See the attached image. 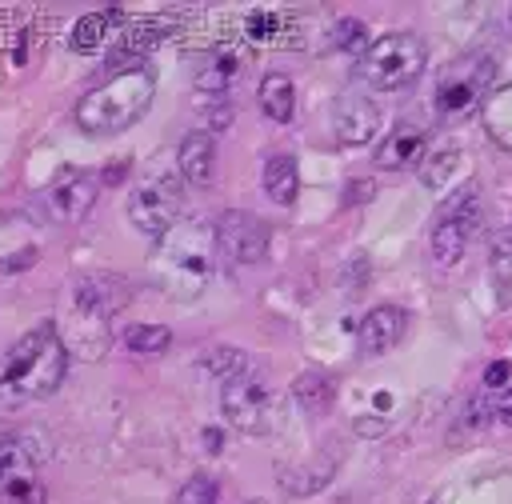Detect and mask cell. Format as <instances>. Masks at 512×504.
I'll use <instances>...</instances> for the list:
<instances>
[{
    "instance_id": "obj_1",
    "label": "cell",
    "mask_w": 512,
    "mask_h": 504,
    "mask_svg": "<svg viewBox=\"0 0 512 504\" xmlns=\"http://www.w3.org/2000/svg\"><path fill=\"white\" fill-rule=\"evenodd\" d=\"M212 268H216V232L204 220L172 224L152 252V276L176 300H196L212 280Z\"/></svg>"
},
{
    "instance_id": "obj_30",
    "label": "cell",
    "mask_w": 512,
    "mask_h": 504,
    "mask_svg": "<svg viewBox=\"0 0 512 504\" xmlns=\"http://www.w3.org/2000/svg\"><path fill=\"white\" fill-rule=\"evenodd\" d=\"M504 380H508V364H504V360H496V364L484 372V384H488V388H496V384H504Z\"/></svg>"
},
{
    "instance_id": "obj_26",
    "label": "cell",
    "mask_w": 512,
    "mask_h": 504,
    "mask_svg": "<svg viewBox=\"0 0 512 504\" xmlns=\"http://www.w3.org/2000/svg\"><path fill=\"white\" fill-rule=\"evenodd\" d=\"M332 44H336L340 52H364V48H368V32H364L360 20H336Z\"/></svg>"
},
{
    "instance_id": "obj_5",
    "label": "cell",
    "mask_w": 512,
    "mask_h": 504,
    "mask_svg": "<svg viewBox=\"0 0 512 504\" xmlns=\"http://www.w3.org/2000/svg\"><path fill=\"white\" fill-rule=\"evenodd\" d=\"M496 76V60L488 52H468L452 60L436 80V112L444 120H464L484 104V92Z\"/></svg>"
},
{
    "instance_id": "obj_28",
    "label": "cell",
    "mask_w": 512,
    "mask_h": 504,
    "mask_svg": "<svg viewBox=\"0 0 512 504\" xmlns=\"http://www.w3.org/2000/svg\"><path fill=\"white\" fill-rule=\"evenodd\" d=\"M484 404H488V420H500V424L512 428V388H500V392L484 396Z\"/></svg>"
},
{
    "instance_id": "obj_23",
    "label": "cell",
    "mask_w": 512,
    "mask_h": 504,
    "mask_svg": "<svg viewBox=\"0 0 512 504\" xmlns=\"http://www.w3.org/2000/svg\"><path fill=\"white\" fill-rule=\"evenodd\" d=\"M332 396H336V384H332V376H324V372H308V376L296 380V400H300V408H308L312 416H316V412H328V408H332Z\"/></svg>"
},
{
    "instance_id": "obj_6",
    "label": "cell",
    "mask_w": 512,
    "mask_h": 504,
    "mask_svg": "<svg viewBox=\"0 0 512 504\" xmlns=\"http://www.w3.org/2000/svg\"><path fill=\"white\" fill-rule=\"evenodd\" d=\"M180 208H184V180L164 168L140 176L128 196V220L148 236H164L180 220Z\"/></svg>"
},
{
    "instance_id": "obj_17",
    "label": "cell",
    "mask_w": 512,
    "mask_h": 504,
    "mask_svg": "<svg viewBox=\"0 0 512 504\" xmlns=\"http://www.w3.org/2000/svg\"><path fill=\"white\" fill-rule=\"evenodd\" d=\"M240 32L248 44H260V48H292L296 20L288 12H248L240 20Z\"/></svg>"
},
{
    "instance_id": "obj_29",
    "label": "cell",
    "mask_w": 512,
    "mask_h": 504,
    "mask_svg": "<svg viewBox=\"0 0 512 504\" xmlns=\"http://www.w3.org/2000/svg\"><path fill=\"white\" fill-rule=\"evenodd\" d=\"M204 124H208V128H204L208 136H212V132H220V128H228V124H232V108H228L224 100L208 104V108H204Z\"/></svg>"
},
{
    "instance_id": "obj_4",
    "label": "cell",
    "mask_w": 512,
    "mask_h": 504,
    "mask_svg": "<svg viewBox=\"0 0 512 504\" xmlns=\"http://www.w3.org/2000/svg\"><path fill=\"white\" fill-rule=\"evenodd\" d=\"M428 64V48L420 36L412 32H388L380 40H372L364 52H360V80L372 88V92H400L408 84L420 80Z\"/></svg>"
},
{
    "instance_id": "obj_25",
    "label": "cell",
    "mask_w": 512,
    "mask_h": 504,
    "mask_svg": "<svg viewBox=\"0 0 512 504\" xmlns=\"http://www.w3.org/2000/svg\"><path fill=\"white\" fill-rule=\"evenodd\" d=\"M456 164H460V152H456V148L448 144V148H440V152H432V156H428V160L420 164V180H424L428 188H444Z\"/></svg>"
},
{
    "instance_id": "obj_14",
    "label": "cell",
    "mask_w": 512,
    "mask_h": 504,
    "mask_svg": "<svg viewBox=\"0 0 512 504\" xmlns=\"http://www.w3.org/2000/svg\"><path fill=\"white\" fill-rule=\"evenodd\" d=\"M212 172H216V140L200 128V132H188L176 148V176L184 184H212Z\"/></svg>"
},
{
    "instance_id": "obj_10",
    "label": "cell",
    "mask_w": 512,
    "mask_h": 504,
    "mask_svg": "<svg viewBox=\"0 0 512 504\" xmlns=\"http://www.w3.org/2000/svg\"><path fill=\"white\" fill-rule=\"evenodd\" d=\"M216 252L232 264H260L268 256V224L252 212H224L216 220Z\"/></svg>"
},
{
    "instance_id": "obj_27",
    "label": "cell",
    "mask_w": 512,
    "mask_h": 504,
    "mask_svg": "<svg viewBox=\"0 0 512 504\" xmlns=\"http://www.w3.org/2000/svg\"><path fill=\"white\" fill-rule=\"evenodd\" d=\"M176 504H220L216 480H208V476H192V480L176 492Z\"/></svg>"
},
{
    "instance_id": "obj_31",
    "label": "cell",
    "mask_w": 512,
    "mask_h": 504,
    "mask_svg": "<svg viewBox=\"0 0 512 504\" xmlns=\"http://www.w3.org/2000/svg\"><path fill=\"white\" fill-rule=\"evenodd\" d=\"M508 24H512V8H508Z\"/></svg>"
},
{
    "instance_id": "obj_12",
    "label": "cell",
    "mask_w": 512,
    "mask_h": 504,
    "mask_svg": "<svg viewBox=\"0 0 512 504\" xmlns=\"http://www.w3.org/2000/svg\"><path fill=\"white\" fill-rule=\"evenodd\" d=\"M376 128H380V108L372 104V96H364V92L336 96V104H332V132H336L340 144H348V148L368 144L376 136Z\"/></svg>"
},
{
    "instance_id": "obj_18",
    "label": "cell",
    "mask_w": 512,
    "mask_h": 504,
    "mask_svg": "<svg viewBox=\"0 0 512 504\" xmlns=\"http://www.w3.org/2000/svg\"><path fill=\"white\" fill-rule=\"evenodd\" d=\"M424 140H428V136H424L420 124H396V128L380 140V148H376V164H380V168H408V164L420 160Z\"/></svg>"
},
{
    "instance_id": "obj_9",
    "label": "cell",
    "mask_w": 512,
    "mask_h": 504,
    "mask_svg": "<svg viewBox=\"0 0 512 504\" xmlns=\"http://www.w3.org/2000/svg\"><path fill=\"white\" fill-rule=\"evenodd\" d=\"M40 464H44V448L32 436H20V432L0 436V488L12 500H24V504L44 500V488L36 480Z\"/></svg>"
},
{
    "instance_id": "obj_21",
    "label": "cell",
    "mask_w": 512,
    "mask_h": 504,
    "mask_svg": "<svg viewBox=\"0 0 512 504\" xmlns=\"http://www.w3.org/2000/svg\"><path fill=\"white\" fill-rule=\"evenodd\" d=\"M264 192L276 204H292L296 200V192H300V168H296L292 156H284V152L268 156V164H264Z\"/></svg>"
},
{
    "instance_id": "obj_11",
    "label": "cell",
    "mask_w": 512,
    "mask_h": 504,
    "mask_svg": "<svg viewBox=\"0 0 512 504\" xmlns=\"http://www.w3.org/2000/svg\"><path fill=\"white\" fill-rule=\"evenodd\" d=\"M96 192H100V180L92 172H68L60 176L48 196H44V212L56 220V224H76L88 216V208L96 204Z\"/></svg>"
},
{
    "instance_id": "obj_32",
    "label": "cell",
    "mask_w": 512,
    "mask_h": 504,
    "mask_svg": "<svg viewBox=\"0 0 512 504\" xmlns=\"http://www.w3.org/2000/svg\"><path fill=\"white\" fill-rule=\"evenodd\" d=\"M508 240H512V232H508Z\"/></svg>"
},
{
    "instance_id": "obj_8",
    "label": "cell",
    "mask_w": 512,
    "mask_h": 504,
    "mask_svg": "<svg viewBox=\"0 0 512 504\" xmlns=\"http://www.w3.org/2000/svg\"><path fill=\"white\" fill-rule=\"evenodd\" d=\"M220 408L224 420L248 436H264L272 428V388L252 368L220 384Z\"/></svg>"
},
{
    "instance_id": "obj_22",
    "label": "cell",
    "mask_w": 512,
    "mask_h": 504,
    "mask_svg": "<svg viewBox=\"0 0 512 504\" xmlns=\"http://www.w3.org/2000/svg\"><path fill=\"white\" fill-rule=\"evenodd\" d=\"M236 68H240V60L232 56V48H220V52L200 68L196 88H200V92H208V96H220V92L236 80Z\"/></svg>"
},
{
    "instance_id": "obj_13",
    "label": "cell",
    "mask_w": 512,
    "mask_h": 504,
    "mask_svg": "<svg viewBox=\"0 0 512 504\" xmlns=\"http://www.w3.org/2000/svg\"><path fill=\"white\" fill-rule=\"evenodd\" d=\"M128 300V284L120 276H84L76 284V312L92 324H108V316Z\"/></svg>"
},
{
    "instance_id": "obj_7",
    "label": "cell",
    "mask_w": 512,
    "mask_h": 504,
    "mask_svg": "<svg viewBox=\"0 0 512 504\" xmlns=\"http://www.w3.org/2000/svg\"><path fill=\"white\" fill-rule=\"evenodd\" d=\"M480 228V188L476 184H464L452 192V200L444 204V212L436 216L432 224V256L440 268H452L464 260L472 236Z\"/></svg>"
},
{
    "instance_id": "obj_24",
    "label": "cell",
    "mask_w": 512,
    "mask_h": 504,
    "mask_svg": "<svg viewBox=\"0 0 512 504\" xmlns=\"http://www.w3.org/2000/svg\"><path fill=\"white\" fill-rule=\"evenodd\" d=\"M124 344L132 348V352H164L168 344H172V332L164 328V324H132L128 332H124Z\"/></svg>"
},
{
    "instance_id": "obj_20",
    "label": "cell",
    "mask_w": 512,
    "mask_h": 504,
    "mask_svg": "<svg viewBox=\"0 0 512 504\" xmlns=\"http://www.w3.org/2000/svg\"><path fill=\"white\" fill-rule=\"evenodd\" d=\"M480 120H484L488 140H496L500 148H512V84H504V88L484 96Z\"/></svg>"
},
{
    "instance_id": "obj_2",
    "label": "cell",
    "mask_w": 512,
    "mask_h": 504,
    "mask_svg": "<svg viewBox=\"0 0 512 504\" xmlns=\"http://www.w3.org/2000/svg\"><path fill=\"white\" fill-rule=\"evenodd\" d=\"M156 96V76L144 68V64H132V68H120L112 72L104 84H96L92 92L80 96L76 104V124L80 132L88 136H116L124 128H132L148 104Z\"/></svg>"
},
{
    "instance_id": "obj_15",
    "label": "cell",
    "mask_w": 512,
    "mask_h": 504,
    "mask_svg": "<svg viewBox=\"0 0 512 504\" xmlns=\"http://www.w3.org/2000/svg\"><path fill=\"white\" fill-rule=\"evenodd\" d=\"M404 328H408L404 308H396V304H380V308H372V312L360 320V332H356V336H360V352H368V356L388 352L392 344H400Z\"/></svg>"
},
{
    "instance_id": "obj_3",
    "label": "cell",
    "mask_w": 512,
    "mask_h": 504,
    "mask_svg": "<svg viewBox=\"0 0 512 504\" xmlns=\"http://www.w3.org/2000/svg\"><path fill=\"white\" fill-rule=\"evenodd\" d=\"M64 376H68V344L60 340L56 324H36L8 348L0 384L12 396L36 400V396H52L64 384Z\"/></svg>"
},
{
    "instance_id": "obj_16",
    "label": "cell",
    "mask_w": 512,
    "mask_h": 504,
    "mask_svg": "<svg viewBox=\"0 0 512 504\" xmlns=\"http://www.w3.org/2000/svg\"><path fill=\"white\" fill-rule=\"evenodd\" d=\"M124 8H100V12H84L72 24V52H100L104 44H116V36L124 32Z\"/></svg>"
},
{
    "instance_id": "obj_19",
    "label": "cell",
    "mask_w": 512,
    "mask_h": 504,
    "mask_svg": "<svg viewBox=\"0 0 512 504\" xmlns=\"http://www.w3.org/2000/svg\"><path fill=\"white\" fill-rule=\"evenodd\" d=\"M260 108H264V116L268 120H276V124H288L292 116H296V88H292V76H284V72H268L264 80H260Z\"/></svg>"
}]
</instances>
